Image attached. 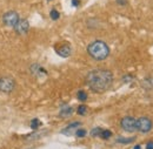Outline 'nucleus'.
Masks as SVG:
<instances>
[{"label":"nucleus","mask_w":153,"mask_h":149,"mask_svg":"<svg viewBox=\"0 0 153 149\" xmlns=\"http://www.w3.org/2000/svg\"><path fill=\"white\" fill-rule=\"evenodd\" d=\"M113 82V74L107 69H94L86 76V85L94 93H104L110 89Z\"/></svg>","instance_id":"nucleus-1"},{"label":"nucleus","mask_w":153,"mask_h":149,"mask_svg":"<svg viewBox=\"0 0 153 149\" xmlns=\"http://www.w3.org/2000/svg\"><path fill=\"white\" fill-rule=\"evenodd\" d=\"M87 52L92 59H94L97 61H102L110 55V47L107 46L106 42L97 40L88 45Z\"/></svg>","instance_id":"nucleus-2"},{"label":"nucleus","mask_w":153,"mask_h":149,"mask_svg":"<svg viewBox=\"0 0 153 149\" xmlns=\"http://www.w3.org/2000/svg\"><path fill=\"white\" fill-rule=\"evenodd\" d=\"M16 88V81L10 76L0 77V92L5 94L12 93Z\"/></svg>","instance_id":"nucleus-3"},{"label":"nucleus","mask_w":153,"mask_h":149,"mask_svg":"<svg viewBox=\"0 0 153 149\" xmlns=\"http://www.w3.org/2000/svg\"><path fill=\"white\" fill-rule=\"evenodd\" d=\"M19 14L16 11H7L4 15H2V22L5 26L7 27H14L17 25V22L19 21Z\"/></svg>","instance_id":"nucleus-4"},{"label":"nucleus","mask_w":153,"mask_h":149,"mask_svg":"<svg viewBox=\"0 0 153 149\" xmlns=\"http://www.w3.org/2000/svg\"><path fill=\"white\" fill-rule=\"evenodd\" d=\"M121 128L125 131H128V133H133L137 131V120L132 117V116H125L121 122Z\"/></svg>","instance_id":"nucleus-5"},{"label":"nucleus","mask_w":153,"mask_h":149,"mask_svg":"<svg viewBox=\"0 0 153 149\" xmlns=\"http://www.w3.org/2000/svg\"><path fill=\"white\" fill-rule=\"evenodd\" d=\"M137 129L141 133H149L152 129V121L147 117H140L137 120Z\"/></svg>","instance_id":"nucleus-6"},{"label":"nucleus","mask_w":153,"mask_h":149,"mask_svg":"<svg viewBox=\"0 0 153 149\" xmlns=\"http://www.w3.org/2000/svg\"><path fill=\"white\" fill-rule=\"evenodd\" d=\"M14 31L17 32V34L19 35H26L30 31V24L27 19H19V21L17 22V25L14 26Z\"/></svg>","instance_id":"nucleus-7"},{"label":"nucleus","mask_w":153,"mask_h":149,"mask_svg":"<svg viewBox=\"0 0 153 149\" xmlns=\"http://www.w3.org/2000/svg\"><path fill=\"white\" fill-rule=\"evenodd\" d=\"M56 52H57L58 55H60L61 58H68L72 53V49H71V46L67 45V44H61V45H58L56 46Z\"/></svg>","instance_id":"nucleus-8"},{"label":"nucleus","mask_w":153,"mask_h":149,"mask_svg":"<svg viewBox=\"0 0 153 149\" xmlns=\"http://www.w3.org/2000/svg\"><path fill=\"white\" fill-rule=\"evenodd\" d=\"M72 114H73V108L70 107V106H67V105H65V106L60 109V114H59V115H60L61 117L66 119V117L72 116Z\"/></svg>","instance_id":"nucleus-9"},{"label":"nucleus","mask_w":153,"mask_h":149,"mask_svg":"<svg viewBox=\"0 0 153 149\" xmlns=\"http://www.w3.org/2000/svg\"><path fill=\"white\" fill-rule=\"evenodd\" d=\"M31 72H32V74L36 75V76L41 75V74H46V71H45L40 65H38V63H33V65L31 66Z\"/></svg>","instance_id":"nucleus-10"},{"label":"nucleus","mask_w":153,"mask_h":149,"mask_svg":"<svg viewBox=\"0 0 153 149\" xmlns=\"http://www.w3.org/2000/svg\"><path fill=\"white\" fill-rule=\"evenodd\" d=\"M79 126H80V122L76 121V122H73V123L68 125V126H67V128H65V129L61 131V133H62V134H66V135H68V131H73L74 128L79 127Z\"/></svg>","instance_id":"nucleus-11"},{"label":"nucleus","mask_w":153,"mask_h":149,"mask_svg":"<svg viewBox=\"0 0 153 149\" xmlns=\"http://www.w3.org/2000/svg\"><path fill=\"white\" fill-rule=\"evenodd\" d=\"M134 141V137H118L117 139V142L118 143H124V145H127V143H131Z\"/></svg>","instance_id":"nucleus-12"},{"label":"nucleus","mask_w":153,"mask_h":149,"mask_svg":"<svg viewBox=\"0 0 153 149\" xmlns=\"http://www.w3.org/2000/svg\"><path fill=\"white\" fill-rule=\"evenodd\" d=\"M87 111H88V108H87L85 105H81V106H79V107H78V111H76V113H78L79 115H86Z\"/></svg>","instance_id":"nucleus-13"},{"label":"nucleus","mask_w":153,"mask_h":149,"mask_svg":"<svg viewBox=\"0 0 153 149\" xmlns=\"http://www.w3.org/2000/svg\"><path fill=\"white\" fill-rule=\"evenodd\" d=\"M50 17H51L52 20H58V19L60 18V13L58 12L56 8H53V10L50 12Z\"/></svg>","instance_id":"nucleus-14"},{"label":"nucleus","mask_w":153,"mask_h":149,"mask_svg":"<svg viewBox=\"0 0 153 149\" xmlns=\"http://www.w3.org/2000/svg\"><path fill=\"white\" fill-rule=\"evenodd\" d=\"M78 99H79L81 102L86 101V100H87V94H86V92H84V91H79V92H78Z\"/></svg>","instance_id":"nucleus-15"},{"label":"nucleus","mask_w":153,"mask_h":149,"mask_svg":"<svg viewBox=\"0 0 153 149\" xmlns=\"http://www.w3.org/2000/svg\"><path fill=\"white\" fill-rule=\"evenodd\" d=\"M40 125H41V123H40V121H39L38 119H33V120L31 121V128L34 129V131L38 128Z\"/></svg>","instance_id":"nucleus-16"},{"label":"nucleus","mask_w":153,"mask_h":149,"mask_svg":"<svg viewBox=\"0 0 153 149\" xmlns=\"http://www.w3.org/2000/svg\"><path fill=\"white\" fill-rule=\"evenodd\" d=\"M100 136L102 137V139H110L111 136H112V131H101V134H100Z\"/></svg>","instance_id":"nucleus-17"},{"label":"nucleus","mask_w":153,"mask_h":149,"mask_svg":"<svg viewBox=\"0 0 153 149\" xmlns=\"http://www.w3.org/2000/svg\"><path fill=\"white\" fill-rule=\"evenodd\" d=\"M86 134H87V131L85 129H78L76 131V135L78 137H84V136H86Z\"/></svg>","instance_id":"nucleus-18"},{"label":"nucleus","mask_w":153,"mask_h":149,"mask_svg":"<svg viewBox=\"0 0 153 149\" xmlns=\"http://www.w3.org/2000/svg\"><path fill=\"white\" fill-rule=\"evenodd\" d=\"M101 129H100V128H98V127H97V128H94V129H92V131H91V135H92V136H98V135H100V134H101Z\"/></svg>","instance_id":"nucleus-19"},{"label":"nucleus","mask_w":153,"mask_h":149,"mask_svg":"<svg viewBox=\"0 0 153 149\" xmlns=\"http://www.w3.org/2000/svg\"><path fill=\"white\" fill-rule=\"evenodd\" d=\"M71 4H72V6L78 7V6L80 5V0H72V1H71Z\"/></svg>","instance_id":"nucleus-20"},{"label":"nucleus","mask_w":153,"mask_h":149,"mask_svg":"<svg viewBox=\"0 0 153 149\" xmlns=\"http://www.w3.org/2000/svg\"><path fill=\"white\" fill-rule=\"evenodd\" d=\"M117 4H119L121 6H125L127 4V0H117Z\"/></svg>","instance_id":"nucleus-21"},{"label":"nucleus","mask_w":153,"mask_h":149,"mask_svg":"<svg viewBox=\"0 0 153 149\" xmlns=\"http://www.w3.org/2000/svg\"><path fill=\"white\" fill-rule=\"evenodd\" d=\"M146 149H153V142H150V143H147V146H146Z\"/></svg>","instance_id":"nucleus-22"},{"label":"nucleus","mask_w":153,"mask_h":149,"mask_svg":"<svg viewBox=\"0 0 153 149\" xmlns=\"http://www.w3.org/2000/svg\"><path fill=\"white\" fill-rule=\"evenodd\" d=\"M133 149H141V147H140L139 145H137V146H135V147H134Z\"/></svg>","instance_id":"nucleus-23"},{"label":"nucleus","mask_w":153,"mask_h":149,"mask_svg":"<svg viewBox=\"0 0 153 149\" xmlns=\"http://www.w3.org/2000/svg\"><path fill=\"white\" fill-rule=\"evenodd\" d=\"M48 1H51V0H48Z\"/></svg>","instance_id":"nucleus-24"}]
</instances>
